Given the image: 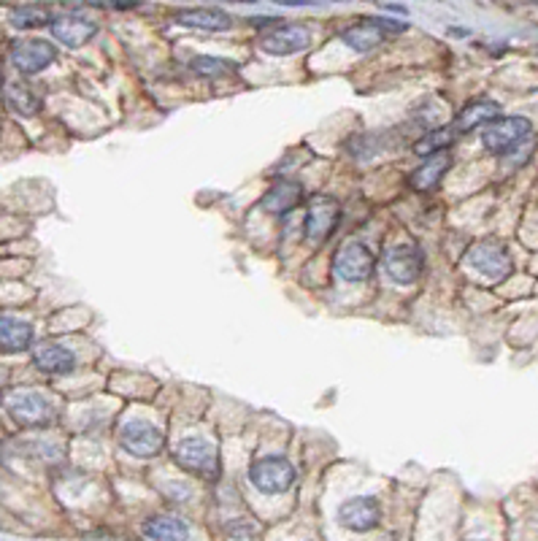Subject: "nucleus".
I'll list each match as a JSON object with an SVG mask.
<instances>
[{
  "label": "nucleus",
  "instance_id": "nucleus-1",
  "mask_svg": "<svg viewBox=\"0 0 538 541\" xmlns=\"http://www.w3.org/2000/svg\"><path fill=\"white\" fill-rule=\"evenodd\" d=\"M465 262L487 281H503L514 270V260L497 238H481L465 252Z\"/></svg>",
  "mask_w": 538,
  "mask_h": 541
},
{
  "label": "nucleus",
  "instance_id": "nucleus-2",
  "mask_svg": "<svg viewBox=\"0 0 538 541\" xmlns=\"http://www.w3.org/2000/svg\"><path fill=\"white\" fill-rule=\"evenodd\" d=\"M173 460H176L178 468H184V471H189L200 479H211V481L219 479V471H222L216 446L211 441L200 438V436H189V438L178 441Z\"/></svg>",
  "mask_w": 538,
  "mask_h": 541
},
{
  "label": "nucleus",
  "instance_id": "nucleus-3",
  "mask_svg": "<svg viewBox=\"0 0 538 541\" xmlns=\"http://www.w3.org/2000/svg\"><path fill=\"white\" fill-rule=\"evenodd\" d=\"M249 481L268 495L284 492L295 481V465L281 454H265L249 465Z\"/></svg>",
  "mask_w": 538,
  "mask_h": 541
},
{
  "label": "nucleus",
  "instance_id": "nucleus-4",
  "mask_svg": "<svg viewBox=\"0 0 538 541\" xmlns=\"http://www.w3.org/2000/svg\"><path fill=\"white\" fill-rule=\"evenodd\" d=\"M119 444L132 457H157L165 449V436L146 419H127L119 430Z\"/></svg>",
  "mask_w": 538,
  "mask_h": 541
},
{
  "label": "nucleus",
  "instance_id": "nucleus-5",
  "mask_svg": "<svg viewBox=\"0 0 538 541\" xmlns=\"http://www.w3.org/2000/svg\"><path fill=\"white\" fill-rule=\"evenodd\" d=\"M527 135H530V119H524V116H497L489 124H484L481 143L492 154H506L519 141H524Z\"/></svg>",
  "mask_w": 538,
  "mask_h": 541
},
{
  "label": "nucleus",
  "instance_id": "nucleus-6",
  "mask_svg": "<svg viewBox=\"0 0 538 541\" xmlns=\"http://www.w3.org/2000/svg\"><path fill=\"white\" fill-rule=\"evenodd\" d=\"M338 216H341V206H338V200L333 195H316V197H311L308 211H305V222H303L305 241L311 246L324 243L327 235L333 233Z\"/></svg>",
  "mask_w": 538,
  "mask_h": 541
},
{
  "label": "nucleus",
  "instance_id": "nucleus-7",
  "mask_svg": "<svg viewBox=\"0 0 538 541\" xmlns=\"http://www.w3.org/2000/svg\"><path fill=\"white\" fill-rule=\"evenodd\" d=\"M376 268V260L370 254V249L360 241H349L338 249L335 260H333V273L341 279V281H349V284H357V281H365Z\"/></svg>",
  "mask_w": 538,
  "mask_h": 541
},
{
  "label": "nucleus",
  "instance_id": "nucleus-8",
  "mask_svg": "<svg viewBox=\"0 0 538 541\" xmlns=\"http://www.w3.org/2000/svg\"><path fill=\"white\" fill-rule=\"evenodd\" d=\"M384 270L397 284H414L424 270V257L416 243H395L384 254Z\"/></svg>",
  "mask_w": 538,
  "mask_h": 541
},
{
  "label": "nucleus",
  "instance_id": "nucleus-9",
  "mask_svg": "<svg viewBox=\"0 0 538 541\" xmlns=\"http://www.w3.org/2000/svg\"><path fill=\"white\" fill-rule=\"evenodd\" d=\"M57 57L54 43L41 41V38H27V41H16L11 46V62L19 73L24 76H35L41 70H46Z\"/></svg>",
  "mask_w": 538,
  "mask_h": 541
},
{
  "label": "nucleus",
  "instance_id": "nucleus-10",
  "mask_svg": "<svg viewBox=\"0 0 538 541\" xmlns=\"http://www.w3.org/2000/svg\"><path fill=\"white\" fill-rule=\"evenodd\" d=\"M387 30L389 32H400V30H406V24L403 22H389V19H365V22H357V24L346 27L341 32V41L354 51H370L387 38Z\"/></svg>",
  "mask_w": 538,
  "mask_h": 541
},
{
  "label": "nucleus",
  "instance_id": "nucleus-11",
  "mask_svg": "<svg viewBox=\"0 0 538 541\" xmlns=\"http://www.w3.org/2000/svg\"><path fill=\"white\" fill-rule=\"evenodd\" d=\"M308 43H311V32L303 24H276L260 35V49L268 54H276V57L297 54V51L308 49Z\"/></svg>",
  "mask_w": 538,
  "mask_h": 541
},
{
  "label": "nucleus",
  "instance_id": "nucleus-12",
  "mask_svg": "<svg viewBox=\"0 0 538 541\" xmlns=\"http://www.w3.org/2000/svg\"><path fill=\"white\" fill-rule=\"evenodd\" d=\"M8 414L24 427H41L51 422L54 408L51 400L43 398L41 392H14L8 398Z\"/></svg>",
  "mask_w": 538,
  "mask_h": 541
},
{
  "label": "nucleus",
  "instance_id": "nucleus-13",
  "mask_svg": "<svg viewBox=\"0 0 538 541\" xmlns=\"http://www.w3.org/2000/svg\"><path fill=\"white\" fill-rule=\"evenodd\" d=\"M338 522L346 530H354V533L373 530L381 522V506H378V500L373 495L349 498V500H343L338 506Z\"/></svg>",
  "mask_w": 538,
  "mask_h": 541
},
{
  "label": "nucleus",
  "instance_id": "nucleus-14",
  "mask_svg": "<svg viewBox=\"0 0 538 541\" xmlns=\"http://www.w3.org/2000/svg\"><path fill=\"white\" fill-rule=\"evenodd\" d=\"M49 27H51V35H54L59 43L70 46V49L84 46V43L97 32V22H92V19H87V16H78V14H59V16H51Z\"/></svg>",
  "mask_w": 538,
  "mask_h": 541
},
{
  "label": "nucleus",
  "instance_id": "nucleus-15",
  "mask_svg": "<svg viewBox=\"0 0 538 541\" xmlns=\"http://www.w3.org/2000/svg\"><path fill=\"white\" fill-rule=\"evenodd\" d=\"M303 203V184L295 179H278L273 181V187L262 195L260 206L273 214V216H284L289 211H295Z\"/></svg>",
  "mask_w": 538,
  "mask_h": 541
},
{
  "label": "nucleus",
  "instance_id": "nucleus-16",
  "mask_svg": "<svg viewBox=\"0 0 538 541\" xmlns=\"http://www.w3.org/2000/svg\"><path fill=\"white\" fill-rule=\"evenodd\" d=\"M32 362H35V368H41L46 373H70L76 368V354L62 344L46 341L32 349Z\"/></svg>",
  "mask_w": 538,
  "mask_h": 541
},
{
  "label": "nucleus",
  "instance_id": "nucleus-17",
  "mask_svg": "<svg viewBox=\"0 0 538 541\" xmlns=\"http://www.w3.org/2000/svg\"><path fill=\"white\" fill-rule=\"evenodd\" d=\"M35 338V330L27 319L0 314V349L3 352H24Z\"/></svg>",
  "mask_w": 538,
  "mask_h": 541
},
{
  "label": "nucleus",
  "instance_id": "nucleus-18",
  "mask_svg": "<svg viewBox=\"0 0 538 541\" xmlns=\"http://www.w3.org/2000/svg\"><path fill=\"white\" fill-rule=\"evenodd\" d=\"M176 22L184 27H195V30H208V32H219V30H230L233 19L230 14L219 11V8H187L176 14Z\"/></svg>",
  "mask_w": 538,
  "mask_h": 541
},
{
  "label": "nucleus",
  "instance_id": "nucleus-19",
  "mask_svg": "<svg viewBox=\"0 0 538 541\" xmlns=\"http://www.w3.org/2000/svg\"><path fill=\"white\" fill-rule=\"evenodd\" d=\"M500 114V105L495 100H473L468 103L451 122V130L454 133H468L473 127H481V124H489L492 119H497Z\"/></svg>",
  "mask_w": 538,
  "mask_h": 541
},
{
  "label": "nucleus",
  "instance_id": "nucleus-20",
  "mask_svg": "<svg viewBox=\"0 0 538 541\" xmlns=\"http://www.w3.org/2000/svg\"><path fill=\"white\" fill-rule=\"evenodd\" d=\"M449 165H451V157H449V151H441V154H433V157H424V162L411 173V187L414 189H419V192H427V189H433L441 179H443V173L449 170Z\"/></svg>",
  "mask_w": 538,
  "mask_h": 541
},
{
  "label": "nucleus",
  "instance_id": "nucleus-21",
  "mask_svg": "<svg viewBox=\"0 0 538 541\" xmlns=\"http://www.w3.org/2000/svg\"><path fill=\"white\" fill-rule=\"evenodd\" d=\"M3 97H5V105H8L11 111L22 114V116H32V114H38V108H41V97H38L27 84H22V81L5 84V87H3Z\"/></svg>",
  "mask_w": 538,
  "mask_h": 541
},
{
  "label": "nucleus",
  "instance_id": "nucleus-22",
  "mask_svg": "<svg viewBox=\"0 0 538 541\" xmlns=\"http://www.w3.org/2000/svg\"><path fill=\"white\" fill-rule=\"evenodd\" d=\"M143 533L151 541H187L189 527L178 517H151L143 525Z\"/></svg>",
  "mask_w": 538,
  "mask_h": 541
},
{
  "label": "nucleus",
  "instance_id": "nucleus-23",
  "mask_svg": "<svg viewBox=\"0 0 538 541\" xmlns=\"http://www.w3.org/2000/svg\"><path fill=\"white\" fill-rule=\"evenodd\" d=\"M454 138H457V133H454L451 127H433V130H427V133L414 143V151H416L419 157H433V154L446 151V149L454 143Z\"/></svg>",
  "mask_w": 538,
  "mask_h": 541
},
{
  "label": "nucleus",
  "instance_id": "nucleus-24",
  "mask_svg": "<svg viewBox=\"0 0 538 541\" xmlns=\"http://www.w3.org/2000/svg\"><path fill=\"white\" fill-rule=\"evenodd\" d=\"M49 22H51V14L43 5H19V8L11 11V24L19 27V30L41 27V24H49Z\"/></svg>",
  "mask_w": 538,
  "mask_h": 541
},
{
  "label": "nucleus",
  "instance_id": "nucleus-25",
  "mask_svg": "<svg viewBox=\"0 0 538 541\" xmlns=\"http://www.w3.org/2000/svg\"><path fill=\"white\" fill-rule=\"evenodd\" d=\"M189 65H192V70H195L197 76H203V78H219V76H224V73L235 70L233 60H222V57H205V54L195 57Z\"/></svg>",
  "mask_w": 538,
  "mask_h": 541
},
{
  "label": "nucleus",
  "instance_id": "nucleus-26",
  "mask_svg": "<svg viewBox=\"0 0 538 541\" xmlns=\"http://www.w3.org/2000/svg\"><path fill=\"white\" fill-rule=\"evenodd\" d=\"M381 8H387V11H395V14H408V8H406V5H395V3H381Z\"/></svg>",
  "mask_w": 538,
  "mask_h": 541
},
{
  "label": "nucleus",
  "instance_id": "nucleus-27",
  "mask_svg": "<svg viewBox=\"0 0 538 541\" xmlns=\"http://www.w3.org/2000/svg\"><path fill=\"white\" fill-rule=\"evenodd\" d=\"M0 89H3V76H0Z\"/></svg>",
  "mask_w": 538,
  "mask_h": 541
}]
</instances>
